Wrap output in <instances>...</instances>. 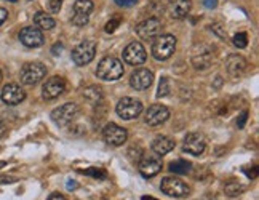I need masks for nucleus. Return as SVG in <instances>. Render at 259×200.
Instances as JSON below:
<instances>
[{
  "label": "nucleus",
  "instance_id": "obj_1",
  "mask_svg": "<svg viewBox=\"0 0 259 200\" xmlns=\"http://www.w3.org/2000/svg\"><path fill=\"white\" fill-rule=\"evenodd\" d=\"M123 72H125V69H123L122 61H118V59L114 56L103 58L98 64V69H96V75L101 80H106V82H114V80H118L123 75Z\"/></svg>",
  "mask_w": 259,
  "mask_h": 200
},
{
  "label": "nucleus",
  "instance_id": "obj_2",
  "mask_svg": "<svg viewBox=\"0 0 259 200\" xmlns=\"http://www.w3.org/2000/svg\"><path fill=\"white\" fill-rule=\"evenodd\" d=\"M176 48V37L171 34H160L154 38L152 44V56L158 61H165L175 53Z\"/></svg>",
  "mask_w": 259,
  "mask_h": 200
},
{
  "label": "nucleus",
  "instance_id": "obj_3",
  "mask_svg": "<svg viewBox=\"0 0 259 200\" xmlns=\"http://www.w3.org/2000/svg\"><path fill=\"white\" fill-rule=\"evenodd\" d=\"M96 55V42L95 40H83L72 50V61L77 66H87L92 63Z\"/></svg>",
  "mask_w": 259,
  "mask_h": 200
},
{
  "label": "nucleus",
  "instance_id": "obj_4",
  "mask_svg": "<svg viewBox=\"0 0 259 200\" xmlns=\"http://www.w3.org/2000/svg\"><path fill=\"white\" fill-rule=\"evenodd\" d=\"M115 111H117L118 117H122L123 120H133L143 112V103L139 101V99L125 96L117 103Z\"/></svg>",
  "mask_w": 259,
  "mask_h": 200
},
{
  "label": "nucleus",
  "instance_id": "obj_5",
  "mask_svg": "<svg viewBox=\"0 0 259 200\" xmlns=\"http://www.w3.org/2000/svg\"><path fill=\"white\" fill-rule=\"evenodd\" d=\"M162 157L157 155L155 152L154 154H144L141 158L138 160V170L139 173L146 178H152L155 176L157 173L162 172Z\"/></svg>",
  "mask_w": 259,
  "mask_h": 200
},
{
  "label": "nucleus",
  "instance_id": "obj_6",
  "mask_svg": "<svg viewBox=\"0 0 259 200\" xmlns=\"http://www.w3.org/2000/svg\"><path fill=\"white\" fill-rule=\"evenodd\" d=\"M47 75V67L42 63H27L21 69V82L24 85H37Z\"/></svg>",
  "mask_w": 259,
  "mask_h": 200
},
{
  "label": "nucleus",
  "instance_id": "obj_7",
  "mask_svg": "<svg viewBox=\"0 0 259 200\" xmlns=\"http://www.w3.org/2000/svg\"><path fill=\"white\" fill-rule=\"evenodd\" d=\"M78 114V107L74 103H66L63 106L56 107L52 112V120L58 127H67Z\"/></svg>",
  "mask_w": 259,
  "mask_h": 200
},
{
  "label": "nucleus",
  "instance_id": "obj_8",
  "mask_svg": "<svg viewBox=\"0 0 259 200\" xmlns=\"http://www.w3.org/2000/svg\"><path fill=\"white\" fill-rule=\"evenodd\" d=\"M162 192L166 194L168 197H186L189 194V186L181 181V179L173 178V176H166L162 179V184H160Z\"/></svg>",
  "mask_w": 259,
  "mask_h": 200
},
{
  "label": "nucleus",
  "instance_id": "obj_9",
  "mask_svg": "<svg viewBox=\"0 0 259 200\" xmlns=\"http://www.w3.org/2000/svg\"><path fill=\"white\" fill-rule=\"evenodd\" d=\"M162 21L158 18H149L136 26V34L143 40H154L162 34Z\"/></svg>",
  "mask_w": 259,
  "mask_h": 200
},
{
  "label": "nucleus",
  "instance_id": "obj_10",
  "mask_svg": "<svg viewBox=\"0 0 259 200\" xmlns=\"http://www.w3.org/2000/svg\"><path fill=\"white\" fill-rule=\"evenodd\" d=\"M146 58H147V53H146V48L143 47L141 42H132L123 50V61L130 66L144 64Z\"/></svg>",
  "mask_w": 259,
  "mask_h": 200
},
{
  "label": "nucleus",
  "instance_id": "obj_11",
  "mask_svg": "<svg viewBox=\"0 0 259 200\" xmlns=\"http://www.w3.org/2000/svg\"><path fill=\"white\" fill-rule=\"evenodd\" d=\"M103 136H104V141L107 144H111L114 147H118V146H123L126 138H128V133L126 130L122 128L120 125L117 124H107L103 130Z\"/></svg>",
  "mask_w": 259,
  "mask_h": 200
},
{
  "label": "nucleus",
  "instance_id": "obj_12",
  "mask_svg": "<svg viewBox=\"0 0 259 200\" xmlns=\"http://www.w3.org/2000/svg\"><path fill=\"white\" fill-rule=\"evenodd\" d=\"M206 149V138L202 133H189L184 138V144H183V151L192 155H202Z\"/></svg>",
  "mask_w": 259,
  "mask_h": 200
},
{
  "label": "nucleus",
  "instance_id": "obj_13",
  "mask_svg": "<svg viewBox=\"0 0 259 200\" xmlns=\"http://www.w3.org/2000/svg\"><path fill=\"white\" fill-rule=\"evenodd\" d=\"M19 40H21L23 45H26L29 48H37V47L44 45L45 37L38 27L27 26V27L21 29V32H19Z\"/></svg>",
  "mask_w": 259,
  "mask_h": 200
},
{
  "label": "nucleus",
  "instance_id": "obj_14",
  "mask_svg": "<svg viewBox=\"0 0 259 200\" xmlns=\"http://www.w3.org/2000/svg\"><path fill=\"white\" fill-rule=\"evenodd\" d=\"M170 118V109L163 104H152L149 106L147 112H146V124L151 127H157L165 124L166 120Z\"/></svg>",
  "mask_w": 259,
  "mask_h": 200
},
{
  "label": "nucleus",
  "instance_id": "obj_15",
  "mask_svg": "<svg viewBox=\"0 0 259 200\" xmlns=\"http://www.w3.org/2000/svg\"><path fill=\"white\" fill-rule=\"evenodd\" d=\"M2 101L8 106H16L19 103H23L24 99H26V92L24 90L16 85V84H8L4 87L2 90Z\"/></svg>",
  "mask_w": 259,
  "mask_h": 200
},
{
  "label": "nucleus",
  "instance_id": "obj_16",
  "mask_svg": "<svg viewBox=\"0 0 259 200\" xmlns=\"http://www.w3.org/2000/svg\"><path fill=\"white\" fill-rule=\"evenodd\" d=\"M66 90V82L61 77H52L48 78L44 84L42 88V96L44 99H56L58 96H61Z\"/></svg>",
  "mask_w": 259,
  "mask_h": 200
},
{
  "label": "nucleus",
  "instance_id": "obj_17",
  "mask_svg": "<svg viewBox=\"0 0 259 200\" xmlns=\"http://www.w3.org/2000/svg\"><path fill=\"white\" fill-rule=\"evenodd\" d=\"M154 82V74L152 71H149V69H136V71L132 74L130 77V85H132L135 90H139V92H143V90L149 88Z\"/></svg>",
  "mask_w": 259,
  "mask_h": 200
},
{
  "label": "nucleus",
  "instance_id": "obj_18",
  "mask_svg": "<svg viewBox=\"0 0 259 200\" xmlns=\"http://www.w3.org/2000/svg\"><path fill=\"white\" fill-rule=\"evenodd\" d=\"M248 69V61L242 55H229L226 59V71L231 77H242Z\"/></svg>",
  "mask_w": 259,
  "mask_h": 200
},
{
  "label": "nucleus",
  "instance_id": "obj_19",
  "mask_svg": "<svg viewBox=\"0 0 259 200\" xmlns=\"http://www.w3.org/2000/svg\"><path fill=\"white\" fill-rule=\"evenodd\" d=\"M192 8L191 0H170L168 4V12H170L171 18L175 19H183L189 15Z\"/></svg>",
  "mask_w": 259,
  "mask_h": 200
},
{
  "label": "nucleus",
  "instance_id": "obj_20",
  "mask_svg": "<svg viewBox=\"0 0 259 200\" xmlns=\"http://www.w3.org/2000/svg\"><path fill=\"white\" fill-rule=\"evenodd\" d=\"M175 146H176V143L173 141L171 138H168V136H157L152 141V144H151L152 151L157 155H160V157L168 154V152H171L173 149H175Z\"/></svg>",
  "mask_w": 259,
  "mask_h": 200
},
{
  "label": "nucleus",
  "instance_id": "obj_21",
  "mask_svg": "<svg viewBox=\"0 0 259 200\" xmlns=\"http://www.w3.org/2000/svg\"><path fill=\"white\" fill-rule=\"evenodd\" d=\"M211 61H213V55L210 50H206V52H200V53H195L192 56V64L195 69H200V71H205L211 66Z\"/></svg>",
  "mask_w": 259,
  "mask_h": 200
},
{
  "label": "nucleus",
  "instance_id": "obj_22",
  "mask_svg": "<svg viewBox=\"0 0 259 200\" xmlns=\"http://www.w3.org/2000/svg\"><path fill=\"white\" fill-rule=\"evenodd\" d=\"M34 23H35V27H38L40 31H52V29L56 26L55 19L48 13H44V12H38L34 16Z\"/></svg>",
  "mask_w": 259,
  "mask_h": 200
},
{
  "label": "nucleus",
  "instance_id": "obj_23",
  "mask_svg": "<svg viewBox=\"0 0 259 200\" xmlns=\"http://www.w3.org/2000/svg\"><path fill=\"white\" fill-rule=\"evenodd\" d=\"M83 98L87 99V101L90 104H99L101 103V99H103V92H101V88L99 87H88L83 90Z\"/></svg>",
  "mask_w": 259,
  "mask_h": 200
},
{
  "label": "nucleus",
  "instance_id": "obj_24",
  "mask_svg": "<svg viewBox=\"0 0 259 200\" xmlns=\"http://www.w3.org/2000/svg\"><path fill=\"white\" fill-rule=\"evenodd\" d=\"M170 172L178 173V175H186L191 172V164L186 162V160H175V162L170 164Z\"/></svg>",
  "mask_w": 259,
  "mask_h": 200
},
{
  "label": "nucleus",
  "instance_id": "obj_25",
  "mask_svg": "<svg viewBox=\"0 0 259 200\" xmlns=\"http://www.w3.org/2000/svg\"><path fill=\"white\" fill-rule=\"evenodd\" d=\"M74 12L82 13V15H90L93 12V2L92 0H77L74 4Z\"/></svg>",
  "mask_w": 259,
  "mask_h": 200
},
{
  "label": "nucleus",
  "instance_id": "obj_26",
  "mask_svg": "<svg viewBox=\"0 0 259 200\" xmlns=\"http://www.w3.org/2000/svg\"><path fill=\"white\" fill-rule=\"evenodd\" d=\"M171 93V82L168 77H162L160 85H158V92H157V98H165Z\"/></svg>",
  "mask_w": 259,
  "mask_h": 200
},
{
  "label": "nucleus",
  "instance_id": "obj_27",
  "mask_svg": "<svg viewBox=\"0 0 259 200\" xmlns=\"http://www.w3.org/2000/svg\"><path fill=\"white\" fill-rule=\"evenodd\" d=\"M243 191H245V187H243L242 184H238L237 181L229 183V184L224 187V192H226V195H229V197H237V195H240Z\"/></svg>",
  "mask_w": 259,
  "mask_h": 200
},
{
  "label": "nucleus",
  "instance_id": "obj_28",
  "mask_svg": "<svg viewBox=\"0 0 259 200\" xmlns=\"http://www.w3.org/2000/svg\"><path fill=\"white\" fill-rule=\"evenodd\" d=\"M232 42H234V45L237 48H245L248 45V35L245 32H238V34L234 35Z\"/></svg>",
  "mask_w": 259,
  "mask_h": 200
},
{
  "label": "nucleus",
  "instance_id": "obj_29",
  "mask_svg": "<svg viewBox=\"0 0 259 200\" xmlns=\"http://www.w3.org/2000/svg\"><path fill=\"white\" fill-rule=\"evenodd\" d=\"M88 18L90 15H82V13H74L72 16V24L77 26V27H82L88 23Z\"/></svg>",
  "mask_w": 259,
  "mask_h": 200
},
{
  "label": "nucleus",
  "instance_id": "obj_30",
  "mask_svg": "<svg viewBox=\"0 0 259 200\" xmlns=\"http://www.w3.org/2000/svg\"><path fill=\"white\" fill-rule=\"evenodd\" d=\"M63 7V0H48V10L52 13H58Z\"/></svg>",
  "mask_w": 259,
  "mask_h": 200
},
{
  "label": "nucleus",
  "instance_id": "obj_31",
  "mask_svg": "<svg viewBox=\"0 0 259 200\" xmlns=\"http://www.w3.org/2000/svg\"><path fill=\"white\" fill-rule=\"evenodd\" d=\"M118 24H120V18H115V19H112V21H109L106 24V32H114Z\"/></svg>",
  "mask_w": 259,
  "mask_h": 200
},
{
  "label": "nucleus",
  "instance_id": "obj_32",
  "mask_svg": "<svg viewBox=\"0 0 259 200\" xmlns=\"http://www.w3.org/2000/svg\"><path fill=\"white\" fill-rule=\"evenodd\" d=\"M138 2H139V0H115V4H117L118 7H125V8L133 7V5H136Z\"/></svg>",
  "mask_w": 259,
  "mask_h": 200
},
{
  "label": "nucleus",
  "instance_id": "obj_33",
  "mask_svg": "<svg viewBox=\"0 0 259 200\" xmlns=\"http://www.w3.org/2000/svg\"><path fill=\"white\" fill-rule=\"evenodd\" d=\"M211 29H213V31H214V34H216V35H218L219 38H223V40H226L227 34H226V32L223 31V27H221V24H214V26H213Z\"/></svg>",
  "mask_w": 259,
  "mask_h": 200
},
{
  "label": "nucleus",
  "instance_id": "obj_34",
  "mask_svg": "<svg viewBox=\"0 0 259 200\" xmlns=\"http://www.w3.org/2000/svg\"><path fill=\"white\" fill-rule=\"evenodd\" d=\"M85 175H93L95 178H106V172H103V170H87V172H83Z\"/></svg>",
  "mask_w": 259,
  "mask_h": 200
},
{
  "label": "nucleus",
  "instance_id": "obj_35",
  "mask_svg": "<svg viewBox=\"0 0 259 200\" xmlns=\"http://www.w3.org/2000/svg\"><path fill=\"white\" fill-rule=\"evenodd\" d=\"M246 118H248V112L245 111V112H242L240 118L237 120V125H238V128H243V127H245V122H246Z\"/></svg>",
  "mask_w": 259,
  "mask_h": 200
},
{
  "label": "nucleus",
  "instance_id": "obj_36",
  "mask_svg": "<svg viewBox=\"0 0 259 200\" xmlns=\"http://www.w3.org/2000/svg\"><path fill=\"white\" fill-rule=\"evenodd\" d=\"M203 5H205L206 8L213 10V8H216V7H218V0H203Z\"/></svg>",
  "mask_w": 259,
  "mask_h": 200
},
{
  "label": "nucleus",
  "instance_id": "obj_37",
  "mask_svg": "<svg viewBox=\"0 0 259 200\" xmlns=\"http://www.w3.org/2000/svg\"><path fill=\"white\" fill-rule=\"evenodd\" d=\"M8 18V12L5 8H0V26L5 23V19Z\"/></svg>",
  "mask_w": 259,
  "mask_h": 200
},
{
  "label": "nucleus",
  "instance_id": "obj_38",
  "mask_svg": "<svg viewBox=\"0 0 259 200\" xmlns=\"http://www.w3.org/2000/svg\"><path fill=\"white\" fill-rule=\"evenodd\" d=\"M47 200H66V197H64L63 194H58V192H55V194L50 195Z\"/></svg>",
  "mask_w": 259,
  "mask_h": 200
},
{
  "label": "nucleus",
  "instance_id": "obj_39",
  "mask_svg": "<svg viewBox=\"0 0 259 200\" xmlns=\"http://www.w3.org/2000/svg\"><path fill=\"white\" fill-rule=\"evenodd\" d=\"M5 132H7V125L4 124V120H0V136H4Z\"/></svg>",
  "mask_w": 259,
  "mask_h": 200
},
{
  "label": "nucleus",
  "instance_id": "obj_40",
  "mask_svg": "<svg viewBox=\"0 0 259 200\" xmlns=\"http://www.w3.org/2000/svg\"><path fill=\"white\" fill-rule=\"evenodd\" d=\"M0 181H4V183H13L15 179L13 178H2V176H0Z\"/></svg>",
  "mask_w": 259,
  "mask_h": 200
},
{
  "label": "nucleus",
  "instance_id": "obj_41",
  "mask_svg": "<svg viewBox=\"0 0 259 200\" xmlns=\"http://www.w3.org/2000/svg\"><path fill=\"white\" fill-rule=\"evenodd\" d=\"M143 200H157V198H154V197H147V195H146V197H143Z\"/></svg>",
  "mask_w": 259,
  "mask_h": 200
},
{
  "label": "nucleus",
  "instance_id": "obj_42",
  "mask_svg": "<svg viewBox=\"0 0 259 200\" xmlns=\"http://www.w3.org/2000/svg\"><path fill=\"white\" fill-rule=\"evenodd\" d=\"M74 186H75V184H74V183H71V181L67 183V187H69V189H71V187H74Z\"/></svg>",
  "mask_w": 259,
  "mask_h": 200
},
{
  "label": "nucleus",
  "instance_id": "obj_43",
  "mask_svg": "<svg viewBox=\"0 0 259 200\" xmlns=\"http://www.w3.org/2000/svg\"><path fill=\"white\" fill-rule=\"evenodd\" d=\"M0 82H2V71H0Z\"/></svg>",
  "mask_w": 259,
  "mask_h": 200
},
{
  "label": "nucleus",
  "instance_id": "obj_44",
  "mask_svg": "<svg viewBox=\"0 0 259 200\" xmlns=\"http://www.w3.org/2000/svg\"><path fill=\"white\" fill-rule=\"evenodd\" d=\"M8 2H16V0H8Z\"/></svg>",
  "mask_w": 259,
  "mask_h": 200
}]
</instances>
